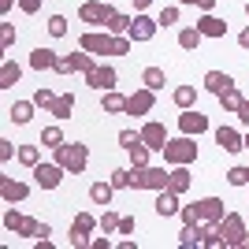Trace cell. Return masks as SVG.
I'll return each instance as SVG.
<instances>
[{
  "label": "cell",
  "instance_id": "cell-3",
  "mask_svg": "<svg viewBox=\"0 0 249 249\" xmlns=\"http://www.w3.org/2000/svg\"><path fill=\"white\" fill-rule=\"evenodd\" d=\"M194 160H197V145L190 142V134L164 145V164H194Z\"/></svg>",
  "mask_w": 249,
  "mask_h": 249
},
{
  "label": "cell",
  "instance_id": "cell-25",
  "mask_svg": "<svg viewBox=\"0 0 249 249\" xmlns=\"http://www.w3.org/2000/svg\"><path fill=\"white\" fill-rule=\"evenodd\" d=\"M112 194H115L112 182H93V186H89V201H93V205H108Z\"/></svg>",
  "mask_w": 249,
  "mask_h": 249
},
{
  "label": "cell",
  "instance_id": "cell-54",
  "mask_svg": "<svg viewBox=\"0 0 249 249\" xmlns=\"http://www.w3.org/2000/svg\"><path fill=\"white\" fill-rule=\"evenodd\" d=\"M11 153H15V149H11V142H0V160H11Z\"/></svg>",
  "mask_w": 249,
  "mask_h": 249
},
{
  "label": "cell",
  "instance_id": "cell-21",
  "mask_svg": "<svg viewBox=\"0 0 249 249\" xmlns=\"http://www.w3.org/2000/svg\"><path fill=\"white\" fill-rule=\"evenodd\" d=\"M104 112L108 115H119V112H126V97L123 93H115V89H104Z\"/></svg>",
  "mask_w": 249,
  "mask_h": 249
},
{
  "label": "cell",
  "instance_id": "cell-31",
  "mask_svg": "<svg viewBox=\"0 0 249 249\" xmlns=\"http://www.w3.org/2000/svg\"><path fill=\"white\" fill-rule=\"evenodd\" d=\"M201 37H205V34H201L197 26H194V30H182V34H178V45H182L186 52H194V49L201 45Z\"/></svg>",
  "mask_w": 249,
  "mask_h": 249
},
{
  "label": "cell",
  "instance_id": "cell-56",
  "mask_svg": "<svg viewBox=\"0 0 249 249\" xmlns=\"http://www.w3.org/2000/svg\"><path fill=\"white\" fill-rule=\"evenodd\" d=\"M149 4H153V0H134V8H138V11H145Z\"/></svg>",
  "mask_w": 249,
  "mask_h": 249
},
{
  "label": "cell",
  "instance_id": "cell-44",
  "mask_svg": "<svg viewBox=\"0 0 249 249\" xmlns=\"http://www.w3.org/2000/svg\"><path fill=\"white\" fill-rule=\"evenodd\" d=\"M156 22H160V26H171V22H178V8H164Z\"/></svg>",
  "mask_w": 249,
  "mask_h": 249
},
{
  "label": "cell",
  "instance_id": "cell-10",
  "mask_svg": "<svg viewBox=\"0 0 249 249\" xmlns=\"http://www.w3.org/2000/svg\"><path fill=\"white\" fill-rule=\"evenodd\" d=\"M34 178H37V186L41 190H56L63 178V167L60 164H37L34 167Z\"/></svg>",
  "mask_w": 249,
  "mask_h": 249
},
{
  "label": "cell",
  "instance_id": "cell-9",
  "mask_svg": "<svg viewBox=\"0 0 249 249\" xmlns=\"http://www.w3.org/2000/svg\"><path fill=\"white\" fill-rule=\"evenodd\" d=\"M153 93H156V89L145 86V89H138L134 97H126V115H149V112H153V101H156Z\"/></svg>",
  "mask_w": 249,
  "mask_h": 249
},
{
  "label": "cell",
  "instance_id": "cell-30",
  "mask_svg": "<svg viewBox=\"0 0 249 249\" xmlns=\"http://www.w3.org/2000/svg\"><path fill=\"white\" fill-rule=\"evenodd\" d=\"M142 82H145L149 89H164V71H160V67H145V71H142Z\"/></svg>",
  "mask_w": 249,
  "mask_h": 249
},
{
  "label": "cell",
  "instance_id": "cell-20",
  "mask_svg": "<svg viewBox=\"0 0 249 249\" xmlns=\"http://www.w3.org/2000/svg\"><path fill=\"white\" fill-rule=\"evenodd\" d=\"M34 108H37V104H34V101H15V104H11V119H15V123H30V119H34Z\"/></svg>",
  "mask_w": 249,
  "mask_h": 249
},
{
  "label": "cell",
  "instance_id": "cell-15",
  "mask_svg": "<svg viewBox=\"0 0 249 249\" xmlns=\"http://www.w3.org/2000/svg\"><path fill=\"white\" fill-rule=\"evenodd\" d=\"M216 142L223 153H238V149H246V138L238 134V130H231V126H219L216 130Z\"/></svg>",
  "mask_w": 249,
  "mask_h": 249
},
{
  "label": "cell",
  "instance_id": "cell-38",
  "mask_svg": "<svg viewBox=\"0 0 249 249\" xmlns=\"http://www.w3.org/2000/svg\"><path fill=\"white\" fill-rule=\"evenodd\" d=\"M34 104H37V108H52V104H56V93H52V89H37V93H34Z\"/></svg>",
  "mask_w": 249,
  "mask_h": 249
},
{
  "label": "cell",
  "instance_id": "cell-2",
  "mask_svg": "<svg viewBox=\"0 0 249 249\" xmlns=\"http://www.w3.org/2000/svg\"><path fill=\"white\" fill-rule=\"evenodd\" d=\"M167 175L171 171H164V167H130V186L134 190H164L167 186Z\"/></svg>",
  "mask_w": 249,
  "mask_h": 249
},
{
  "label": "cell",
  "instance_id": "cell-48",
  "mask_svg": "<svg viewBox=\"0 0 249 249\" xmlns=\"http://www.w3.org/2000/svg\"><path fill=\"white\" fill-rule=\"evenodd\" d=\"M201 246H208V249H223L227 242H223V234L216 231V234H205V242H201Z\"/></svg>",
  "mask_w": 249,
  "mask_h": 249
},
{
  "label": "cell",
  "instance_id": "cell-57",
  "mask_svg": "<svg viewBox=\"0 0 249 249\" xmlns=\"http://www.w3.org/2000/svg\"><path fill=\"white\" fill-rule=\"evenodd\" d=\"M246 149H249V134H246Z\"/></svg>",
  "mask_w": 249,
  "mask_h": 249
},
{
  "label": "cell",
  "instance_id": "cell-7",
  "mask_svg": "<svg viewBox=\"0 0 249 249\" xmlns=\"http://www.w3.org/2000/svg\"><path fill=\"white\" fill-rule=\"evenodd\" d=\"M78 15H82L86 22H108L115 15V8H112V4H104V0H86L82 8H78Z\"/></svg>",
  "mask_w": 249,
  "mask_h": 249
},
{
  "label": "cell",
  "instance_id": "cell-22",
  "mask_svg": "<svg viewBox=\"0 0 249 249\" xmlns=\"http://www.w3.org/2000/svg\"><path fill=\"white\" fill-rule=\"evenodd\" d=\"M0 194H4V201H22L30 190L22 186V182H11V178H0Z\"/></svg>",
  "mask_w": 249,
  "mask_h": 249
},
{
  "label": "cell",
  "instance_id": "cell-37",
  "mask_svg": "<svg viewBox=\"0 0 249 249\" xmlns=\"http://www.w3.org/2000/svg\"><path fill=\"white\" fill-rule=\"evenodd\" d=\"M227 182H231V186H246V182H249V167H231Z\"/></svg>",
  "mask_w": 249,
  "mask_h": 249
},
{
  "label": "cell",
  "instance_id": "cell-34",
  "mask_svg": "<svg viewBox=\"0 0 249 249\" xmlns=\"http://www.w3.org/2000/svg\"><path fill=\"white\" fill-rule=\"evenodd\" d=\"M130 22H134L130 15H119V11H115L112 19H108V30H115V34H126V30H130Z\"/></svg>",
  "mask_w": 249,
  "mask_h": 249
},
{
  "label": "cell",
  "instance_id": "cell-32",
  "mask_svg": "<svg viewBox=\"0 0 249 249\" xmlns=\"http://www.w3.org/2000/svg\"><path fill=\"white\" fill-rule=\"evenodd\" d=\"M41 145L60 149L63 145V130H60V126H45V130H41Z\"/></svg>",
  "mask_w": 249,
  "mask_h": 249
},
{
  "label": "cell",
  "instance_id": "cell-53",
  "mask_svg": "<svg viewBox=\"0 0 249 249\" xmlns=\"http://www.w3.org/2000/svg\"><path fill=\"white\" fill-rule=\"evenodd\" d=\"M238 119L249 126V101H242V104H238Z\"/></svg>",
  "mask_w": 249,
  "mask_h": 249
},
{
  "label": "cell",
  "instance_id": "cell-41",
  "mask_svg": "<svg viewBox=\"0 0 249 249\" xmlns=\"http://www.w3.org/2000/svg\"><path fill=\"white\" fill-rule=\"evenodd\" d=\"M49 34L52 37H63V34H67V19H63V15H52L49 19Z\"/></svg>",
  "mask_w": 249,
  "mask_h": 249
},
{
  "label": "cell",
  "instance_id": "cell-13",
  "mask_svg": "<svg viewBox=\"0 0 249 249\" xmlns=\"http://www.w3.org/2000/svg\"><path fill=\"white\" fill-rule=\"evenodd\" d=\"M197 216H201V223H212V227H216L227 212H223V201L219 197H205V201H197Z\"/></svg>",
  "mask_w": 249,
  "mask_h": 249
},
{
  "label": "cell",
  "instance_id": "cell-19",
  "mask_svg": "<svg viewBox=\"0 0 249 249\" xmlns=\"http://www.w3.org/2000/svg\"><path fill=\"white\" fill-rule=\"evenodd\" d=\"M167 190H175V194H186V190H190V171H186V164H175V171L167 175Z\"/></svg>",
  "mask_w": 249,
  "mask_h": 249
},
{
  "label": "cell",
  "instance_id": "cell-11",
  "mask_svg": "<svg viewBox=\"0 0 249 249\" xmlns=\"http://www.w3.org/2000/svg\"><path fill=\"white\" fill-rule=\"evenodd\" d=\"M86 82L93 86V89H115V71H112V67H101V63H93V67L86 71Z\"/></svg>",
  "mask_w": 249,
  "mask_h": 249
},
{
  "label": "cell",
  "instance_id": "cell-24",
  "mask_svg": "<svg viewBox=\"0 0 249 249\" xmlns=\"http://www.w3.org/2000/svg\"><path fill=\"white\" fill-rule=\"evenodd\" d=\"M30 67H34V71L56 67V52H52V49H34V56H30Z\"/></svg>",
  "mask_w": 249,
  "mask_h": 249
},
{
  "label": "cell",
  "instance_id": "cell-40",
  "mask_svg": "<svg viewBox=\"0 0 249 249\" xmlns=\"http://www.w3.org/2000/svg\"><path fill=\"white\" fill-rule=\"evenodd\" d=\"M112 186L115 190H126V186H130V171H126V167H115V171H112Z\"/></svg>",
  "mask_w": 249,
  "mask_h": 249
},
{
  "label": "cell",
  "instance_id": "cell-45",
  "mask_svg": "<svg viewBox=\"0 0 249 249\" xmlns=\"http://www.w3.org/2000/svg\"><path fill=\"white\" fill-rule=\"evenodd\" d=\"M0 45H4V49H11V45H15V26H8V22H4V30H0Z\"/></svg>",
  "mask_w": 249,
  "mask_h": 249
},
{
  "label": "cell",
  "instance_id": "cell-1",
  "mask_svg": "<svg viewBox=\"0 0 249 249\" xmlns=\"http://www.w3.org/2000/svg\"><path fill=\"white\" fill-rule=\"evenodd\" d=\"M86 160H89V153H86V145H78V142H63V145L56 149V164H60L63 171H71V175H82Z\"/></svg>",
  "mask_w": 249,
  "mask_h": 249
},
{
  "label": "cell",
  "instance_id": "cell-5",
  "mask_svg": "<svg viewBox=\"0 0 249 249\" xmlns=\"http://www.w3.org/2000/svg\"><path fill=\"white\" fill-rule=\"evenodd\" d=\"M89 67H93V52L86 56V49H82V52H71V56H60L52 71H60V74H74V71H89Z\"/></svg>",
  "mask_w": 249,
  "mask_h": 249
},
{
  "label": "cell",
  "instance_id": "cell-17",
  "mask_svg": "<svg viewBox=\"0 0 249 249\" xmlns=\"http://www.w3.org/2000/svg\"><path fill=\"white\" fill-rule=\"evenodd\" d=\"M197 30L205 34V37H223V34H227V22H223V19H216L212 11H205V19L197 22Z\"/></svg>",
  "mask_w": 249,
  "mask_h": 249
},
{
  "label": "cell",
  "instance_id": "cell-51",
  "mask_svg": "<svg viewBox=\"0 0 249 249\" xmlns=\"http://www.w3.org/2000/svg\"><path fill=\"white\" fill-rule=\"evenodd\" d=\"M130 52V37H115V56H126Z\"/></svg>",
  "mask_w": 249,
  "mask_h": 249
},
{
  "label": "cell",
  "instance_id": "cell-29",
  "mask_svg": "<svg viewBox=\"0 0 249 249\" xmlns=\"http://www.w3.org/2000/svg\"><path fill=\"white\" fill-rule=\"evenodd\" d=\"M242 101H246V97H242L234 86H231L227 93H219V104H223V112H238V104H242Z\"/></svg>",
  "mask_w": 249,
  "mask_h": 249
},
{
  "label": "cell",
  "instance_id": "cell-27",
  "mask_svg": "<svg viewBox=\"0 0 249 249\" xmlns=\"http://www.w3.org/2000/svg\"><path fill=\"white\" fill-rule=\"evenodd\" d=\"M71 112H74V97L71 93H63V97H56V104H52V115H56V119H71Z\"/></svg>",
  "mask_w": 249,
  "mask_h": 249
},
{
  "label": "cell",
  "instance_id": "cell-14",
  "mask_svg": "<svg viewBox=\"0 0 249 249\" xmlns=\"http://www.w3.org/2000/svg\"><path fill=\"white\" fill-rule=\"evenodd\" d=\"M178 126H182V134H205V130H208V119L201 112H194V108H186V112L178 115Z\"/></svg>",
  "mask_w": 249,
  "mask_h": 249
},
{
  "label": "cell",
  "instance_id": "cell-12",
  "mask_svg": "<svg viewBox=\"0 0 249 249\" xmlns=\"http://www.w3.org/2000/svg\"><path fill=\"white\" fill-rule=\"evenodd\" d=\"M142 142H145L153 153H164V145H167V130H164V123H145V126H142Z\"/></svg>",
  "mask_w": 249,
  "mask_h": 249
},
{
  "label": "cell",
  "instance_id": "cell-33",
  "mask_svg": "<svg viewBox=\"0 0 249 249\" xmlns=\"http://www.w3.org/2000/svg\"><path fill=\"white\" fill-rule=\"evenodd\" d=\"M93 227H97V219L89 216V212H78V216L71 219V231H82V234H89Z\"/></svg>",
  "mask_w": 249,
  "mask_h": 249
},
{
  "label": "cell",
  "instance_id": "cell-36",
  "mask_svg": "<svg viewBox=\"0 0 249 249\" xmlns=\"http://www.w3.org/2000/svg\"><path fill=\"white\" fill-rule=\"evenodd\" d=\"M149 153H153V149H149L145 142H138V145L130 149V156H134V167H145V164H149Z\"/></svg>",
  "mask_w": 249,
  "mask_h": 249
},
{
  "label": "cell",
  "instance_id": "cell-28",
  "mask_svg": "<svg viewBox=\"0 0 249 249\" xmlns=\"http://www.w3.org/2000/svg\"><path fill=\"white\" fill-rule=\"evenodd\" d=\"M194 101H197V93H194V86H178L175 89V104L186 112V108H194Z\"/></svg>",
  "mask_w": 249,
  "mask_h": 249
},
{
  "label": "cell",
  "instance_id": "cell-23",
  "mask_svg": "<svg viewBox=\"0 0 249 249\" xmlns=\"http://www.w3.org/2000/svg\"><path fill=\"white\" fill-rule=\"evenodd\" d=\"M205 234H208V231H201L197 223H186V227H182V234H178V246H201V242H205Z\"/></svg>",
  "mask_w": 249,
  "mask_h": 249
},
{
  "label": "cell",
  "instance_id": "cell-55",
  "mask_svg": "<svg viewBox=\"0 0 249 249\" xmlns=\"http://www.w3.org/2000/svg\"><path fill=\"white\" fill-rule=\"evenodd\" d=\"M238 45H242V49H249V30H242V34H238Z\"/></svg>",
  "mask_w": 249,
  "mask_h": 249
},
{
  "label": "cell",
  "instance_id": "cell-16",
  "mask_svg": "<svg viewBox=\"0 0 249 249\" xmlns=\"http://www.w3.org/2000/svg\"><path fill=\"white\" fill-rule=\"evenodd\" d=\"M153 208H156V216H164V219H167V216H175V212H178L182 205H178V194H175V190H167V186H164Z\"/></svg>",
  "mask_w": 249,
  "mask_h": 249
},
{
  "label": "cell",
  "instance_id": "cell-8",
  "mask_svg": "<svg viewBox=\"0 0 249 249\" xmlns=\"http://www.w3.org/2000/svg\"><path fill=\"white\" fill-rule=\"evenodd\" d=\"M156 26H160V22L149 19V15H134V22H130L126 37H130V41H149V37H156Z\"/></svg>",
  "mask_w": 249,
  "mask_h": 249
},
{
  "label": "cell",
  "instance_id": "cell-43",
  "mask_svg": "<svg viewBox=\"0 0 249 249\" xmlns=\"http://www.w3.org/2000/svg\"><path fill=\"white\" fill-rule=\"evenodd\" d=\"M178 216H182V223H201L197 205H182V208H178Z\"/></svg>",
  "mask_w": 249,
  "mask_h": 249
},
{
  "label": "cell",
  "instance_id": "cell-46",
  "mask_svg": "<svg viewBox=\"0 0 249 249\" xmlns=\"http://www.w3.org/2000/svg\"><path fill=\"white\" fill-rule=\"evenodd\" d=\"M19 223H22V216L15 212V208H11V212H4V227H8V231H19Z\"/></svg>",
  "mask_w": 249,
  "mask_h": 249
},
{
  "label": "cell",
  "instance_id": "cell-47",
  "mask_svg": "<svg viewBox=\"0 0 249 249\" xmlns=\"http://www.w3.org/2000/svg\"><path fill=\"white\" fill-rule=\"evenodd\" d=\"M71 246H74V249H89V234H82V231H71Z\"/></svg>",
  "mask_w": 249,
  "mask_h": 249
},
{
  "label": "cell",
  "instance_id": "cell-6",
  "mask_svg": "<svg viewBox=\"0 0 249 249\" xmlns=\"http://www.w3.org/2000/svg\"><path fill=\"white\" fill-rule=\"evenodd\" d=\"M82 49L93 56H115V37L108 34H82Z\"/></svg>",
  "mask_w": 249,
  "mask_h": 249
},
{
  "label": "cell",
  "instance_id": "cell-58",
  "mask_svg": "<svg viewBox=\"0 0 249 249\" xmlns=\"http://www.w3.org/2000/svg\"><path fill=\"white\" fill-rule=\"evenodd\" d=\"M246 15H249V4H246Z\"/></svg>",
  "mask_w": 249,
  "mask_h": 249
},
{
  "label": "cell",
  "instance_id": "cell-39",
  "mask_svg": "<svg viewBox=\"0 0 249 249\" xmlns=\"http://www.w3.org/2000/svg\"><path fill=\"white\" fill-rule=\"evenodd\" d=\"M138 142H142V130H123V134H119V145H123L126 153H130Z\"/></svg>",
  "mask_w": 249,
  "mask_h": 249
},
{
  "label": "cell",
  "instance_id": "cell-50",
  "mask_svg": "<svg viewBox=\"0 0 249 249\" xmlns=\"http://www.w3.org/2000/svg\"><path fill=\"white\" fill-rule=\"evenodd\" d=\"M119 234H134V216H123V219H119Z\"/></svg>",
  "mask_w": 249,
  "mask_h": 249
},
{
  "label": "cell",
  "instance_id": "cell-42",
  "mask_svg": "<svg viewBox=\"0 0 249 249\" xmlns=\"http://www.w3.org/2000/svg\"><path fill=\"white\" fill-rule=\"evenodd\" d=\"M119 219H123V216H115V212H104V216H101V227H104V234L119 231Z\"/></svg>",
  "mask_w": 249,
  "mask_h": 249
},
{
  "label": "cell",
  "instance_id": "cell-52",
  "mask_svg": "<svg viewBox=\"0 0 249 249\" xmlns=\"http://www.w3.org/2000/svg\"><path fill=\"white\" fill-rule=\"evenodd\" d=\"M182 4H197L201 11H212V8H216V0H182Z\"/></svg>",
  "mask_w": 249,
  "mask_h": 249
},
{
  "label": "cell",
  "instance_id": "cell-49",
  "mask_svg": "<svg viewBox=\"0 0 249 249\" xmlns=\"http://www.w3.org/2000/svg\"><path fill=\"white\" fill-rule=\"evenodd\" d=\"M19 8L26 11V15H34V11H41V0H19Z\"/></svg>",
  "mask_w": 249,
  "mask_h": 249
},
{
  "label": "cell",
  "instance_id": "cell-26",
  "mask_svg": "<svg viewBox=\"0 0 249 249\" xmlns=\"http://www.w3.org/2000/svg\"><path fill=\"white\" fill-rule=\"evenodd\" d=\"M19 63H11V60H4V67H0V89H11V86L19 82Z\"/></svg>",
  "mask_w": 249,
  "mask_h": 249
},
{
  "label": "cell",
  "instance_id": "cell-4",
  "mask_svg": "<svg viewBox=\"0 0 249 249\" xmlns=\"http://www.w3.org/2000/svg\"><path fill=\"white\" fill-rule=\"evenodd\" d=\"M216 231L223 234V242H227V246H246V238H249V231H246V223H242L238 212H227V216L216 223Z\"/></svg>",
  "mask_w": 249,
  "mask_h": 249
},
{
  "label": "cell",
  "instance_id": "cell-35",
  "mask_svg": "<svg viewBox=\"0 0 249 249\" xmlns=\"http://www.w3.org/2000/svg\"><path fill=\"white\" fill-rule=\"evenodd\" d=\"M19 160H22L26 167H37V164H41V156H37V145H22V149H19Z\"/></svg>",
  "mask_w": 249,
  "mask_h": 249
},
{
  "label": "cell",
  "instance_id": "cell-18",
  "mask_svg": "<svg viewBox=\"0 0 249 249\" xmlns=\"http://www.w3.org/2000/svg\"><path fill=\"white\" fill-rule=\"evenodd\" d=\"M205 86L219 97V93H227L231 86H234V78H231V74H223V71H208V74H205Z\"/></svg>",
  "mask_w": 249,
  "mask_h": 249
}]
</instances>
